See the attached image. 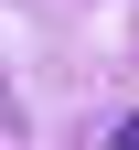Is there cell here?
Returning a JSON list of instances; mask_svg holds the SVG:
<instances>
[{"instance_id":"1","label":"cell","mask_w":139,"mask_h":150,"mask_svg":"<svg viewBox=\"0 0 139 150\" xmlns=\"http://www.w3.org/2000/svg\"><path fill=\"white\" fill-rule=\"evenodd\" d=\"M107 150H139V118H128V129H118V139H107Z\"/></svg>"}]
</instances>
